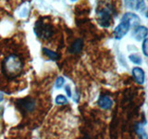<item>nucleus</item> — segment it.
I'll list each match as a JSON object with an SVG mask.
<instances>
[{
	"label": "nucleus",
	"instance_id": "nucleus-1",
	"mask_svg": "<svg viewBox=\"0 0 148 139\" xmlns=\"http://www.w3.org/2000/svg\"><path fill=\"white\" fill-rule=\"evenodd\" d=\"M21 59L16 55H10L7 57L3 63V70L7 76L13 78L20 74L22 71Z\"/></svg>",
	"mask_w": 148,
	"mask_h": 139
},
{
	"label": "nucleus",
	"instance_id": "nucleus-2",
	"mask_svg": "<svg viewBox=\"0 0 148 139\" xmlns=\"http://www.w3.org/2000/svg\"><path fill=\"white\" fill-rule=\"evenodd\" d=\"M34 32L38 38L47 40L53 35V27L43 21H38L34 27Z\"/></svg>",
	"mask_w": 148,
	"mask_h": 139
},
{
	"label": "nucleus",
	"instance_id": "nucleus-3",
	"mask_svg": "<svg viewBox=\"0 0 148 139\" xmlns=\"http://www.w3.org/2000/svg\"><path fill=\"white\" fill-rule=\"evenodd\" d=\"M131 29V23L127 21H121L119 24L115 28L113 31V36L115 39L120 40L128 34V32Z\"/></svg>",
	"mask_w": 148,
	"mask_h": 139
},
{
	"label": "nucleus",
	"instance_id": "nucleus-4",
	"mask_svg": "<svg viewBox=\"0 0 148 139\" xmlns=\"http://www.w3.org/2000/svg\"><path fill=\"white\" fill-rule=\"evenodd\" d=\"M111 20H112V17H111V12L108 8H102L98 12V22L102 27H109L111 24Z\"/></svg>",
	"mask_w": 148,
	"mask_h": 139
},
{
	"label": "nucleus",
	"instance_id": "nucleus-5",
	"mask_svg": "<svg viewBox=\"0 0 148 139\" xmlns=\"http://www.w3.org/2000/svg\"><path fill=\"white\" fill-rule=\"evenodd\" d=\"M18 109L24 112H31L35 108V101L31 97H26V98L21 99L17 102Z\"/></svg>",
	"mask_w": 148,
	"mask_h": 139
},
{
	"label": "nucleus",
	"instance_id": "nucleus-6",
	"mask_svg": "<svg viewBox=\"0 0 148 139\" xmlns=\"http://www.w3.org/2000/svg\"><path fill=\"white\" fill-rule=\"evenodd\" d=\"M148 35V29L145 26H137L135 27L133 32H132V36L133 38L136 41H142L145 38H146V36Z\"/></svg>",
	"mask_w": 148,
	"mask_h": 139
},
{
	"label": "nucleus",
	"instance_id": "nucleus-7",
	"mask_svg": "<svg viewBox=\"0 0 148 139\" xmlns=\"http://www.w3.org/2000/svg\"><path fill=\"white\" fill-rule=\"evenodd\" d=\"M132 76L134 81H135L138 85H143L145 83V73L143 72V70L140 67H134L132 69Z\"/></svg>",
	"mask_w": 148,
	"mask_h": 139
},
{
	"label": "nucleus",
	"instance_id": "nucleus-8",
	"mask_svg": "<svg viewBox=\"0 0 148 139\" xmlns=\"http://www.w3.org/2000/svg\"><path fill=\"white\" fill-rule=\"evenodd\" d=\"M97 104L103 109H110L113 106V101L108 96L106 95H102L97 101Z\"/></svg>",
	"mask_w": 148,
	"mask_h": 139
},
{
	"label": "nucleus",
	"instance_id": "nucleus-9",
	"mask_svg": "<svg viewBox=\"0 0 148 139\" xmlns=\"http://www.w3.org/2000/svg\"><path fill=\"white\" fill-rule=\"evenodd\" d=\"M121 21H127L131 23V26H136L139 22H140V18L135 13H132V12H127L125 13L124 15L121 18Z\"/></svg>",
	"mask_w": 148,
	"mask_h": 139
},
{
	"label": "nucleus",
	"instance_id": "nucleus-10",
	"mask_svg": "<svg viewBox=\"0 0 148 139\" xmlns=\"http://www.w3.org/2000/svg\"><path fill=\"white\" fill-rule=\"evenodd\" d=\"M82 47H83V41L82 39H77L69 46V51L71 54H79L82 52Z\"/></svg>",
	"mask_w": 148,
	"mask_h": 139
},
{
	"label": "nucleus",
	"instance_id": "nucleus-11",
	"mask_svg": "<svg viewBox=\"0 0 148 139\" xmlns=\"http://www.w3.org/2000/svg\"><path fill=\"white\" fill-rule=\"evenodd\" d=\"M43 53L46 56V57L49 58L50 59H52V60H58V58H59V56H58V53H56V52H54V51L50 50L48 48H45V47L43 48Z\"/></svg>",
	"mask_w": 148,
	"mask_h": 139
},
{
	"label": "nucleus",
	"instance_id": "nucleus-12",
	"mask_svg": "<svg viewBox=\"0 0 148 139\" xmlns=\"http://www.w3.org/2000/svg\"><path fill=\"white\" fill-rule=\"evenodd\" d=\"M136 133H138L139 136H141V138H148V134L145 133V129L143 128L141 124H139L136 127Z\"/></svg>",
	"mask_w": 148,
	"mask_h": 139
},
{
	"label": "nucleus",
	"instance_id": "nucleus-13",
	"mask_svg": "<svg viewBox=\"0 0 148 139\" xmlns=\"http://www.w3.org/2000/svg\"><path fill=\"white\" fill-rule=\"evenodd\" d=\"M130 60L133 63V64H136V65H140L142 63V58L141 57H139L138 55H134V54H132V55H130V57H129Z\"/></svg>",
	"mask_w": 148,
	"mask_h": 139
},
{
	"label": "nucleus",
	"instance_id": "nucleus-14",
	"mask_svg": "<svg viewBox=\"0 0 148 139\" xmlns=\"http://www.w3.org/2000/svg\"><path fill=\"white\" fill-rule=\"evenodd\" d=\"M56 104H58V105H65V104H67L68 103V99H67V97L66 96H64L62 95H59L57 97H56Z\"/></svg>",
	"mask_w": 148,
	"mask_h": 139
},
{
	"label": "nucleus",
	"instance_id": "nucleus-15",
	"mask_svg": "<svg viewBox=\"0 0 148 139\" xmlns=\"http://www.w3.org/2000/svg\"><path fill=\"white\" fill-rule=\"evenodd\" d=\"M142 50H143V53L145 57H148V38L143 39V44H142Z\"/></svg>",
	"mask_w": 148,
	"mask_h": 139
},
{
	"label": "nucleus",
	"instance_id": "nucleus-16",
	"mask_svg": "<svg viewBox=\"0 0 148 139\" xmlns=\"http://www.w3.org/2000/svg\"><path fill=\"white\" fill-rule=\"evenodd\" d=\"M145 8V0H137L136 5H135V8L139 11H143Z\"/></svg>",
	"mask_w": 148,
	"mask_h": 139
},
{
	"label": "nucleus",
	"instance_id": "nucleus-17",
	"mask_svg": "<svg viewBox=\"0 0 148 139\" xmlns=\"http://www.w3.org/2000/svg\"><path fill=\"white\" fill-rule=\"evenodd\" d=\"M65 83V79L61 76H59L57 78V80H56V83H55V86L57 89H60Z\"/></svg>",
	"mask_w": 148,
	"mask_h": 139
},
{
	"label": "nucleus",
	"instance_id": "nucleus-18",
	"mask_svg": "<svg viewBox=\"0 0 148 139\" xmlns=\"http://www.w3.org/2000/svg\"><path fill=\"white\" fill-rule=\"evenodd\" d=\"M125 7L128 8H134V0H124Z\"/></svg>",
	"mask_w": 148,
	"mask_h": 139
},
{
	"label": "nucleus",
	"instance_id": "nucleus-19",
	"mask_svg": "<svg viewBox=\"0 0 148 139\" xmlns=\"http://www.w3.org/2000/svg\"><path fill=\"white\" fill-rule=\"evenodd\" d=\"M27 14H28V8L25 7V8H23L21 12L18 13V15H20V17H26L27 16Z\"/></svg>",
	"mask_w": 148,
	"mask_h": 139
},
{
	"label": "nucleus",
	"instance_id": "nucleus-20",
	"mask_svg": "<svg viewBox=\"0 0 148 139\" xmlns=\"http://www.w3.org/2000/svg\"><path fill=\"white\" fill-rule=\"evenodd\" d=\"M65 91H66V93H67V95H68V96H69V97H71L72 94H71V86H69V85H66V86H65Z\"/></svg>",
	"mask_w": 148,
	"mask_h": 139
},
{
	"label": "nucleus",
	"instance_id": "nucleus-21",
	"mask_svg": "<svg viewBox=\"0 0 148 139\" xmlns=\"http://www.w3.org/2000/svg\"><path fill=\"white\" fill-rule=\"evenodd\" d=\"M3 97H4V94L0 91V103H1V101L3 100Z\"/></svg>",
	"mask_w": 148,
	"mask_h": 139
},
{
	"label": "nucleus",
	"instance_id": "nucleus-22",
	"mask_svg": "<svg viewBox=\"0 0 148 139\" xmlns=\"http://www.w3.org/2000/svg\"><path fill=\"white\" fill-rule=\"evenodd\" d=\"M145 17L148 19V8L146 9V12H145Z\"/></svg>",
	"mask_w": 148,
	"mask_h": 139
},
{
	"label": "nucleus",
	"instance_id": "nucleus-23",
	"mask_svg": "<svg viewBox=\"0 0 148 139\" xmlns=\"http://www.w3.org/2000/svg\"><path fill=\"white\" fill-rule=\"evenodd\" d=\"M71 1H73L74 2V1H77V0H71Z\"/></svg>",
	"mask_w": 148,
	"mask_h": 139
}]
</instances>
